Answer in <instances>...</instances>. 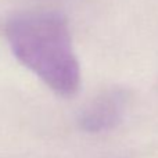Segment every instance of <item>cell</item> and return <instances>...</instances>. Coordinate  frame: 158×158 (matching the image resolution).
Returning a JSON list of instances; mask_svg holds the SVG:
<instances>
[{
	"mask_svg": "<svg viewBox=\"0 0 158 158\" xmlns=\"http://www.w3.org/2000/svg\"><path fill=\"white\" fill-rule=\"evenodd\" d=\"M128 94L121 89H111L97 96L79 117V125L87 132H101L119 123L125 112Z\"/></svg>",
	"mask_w": 158,
	"mask_h": 158,
	"instance_id": "2",
	"label": "cell"
},
{
	"mask_svg": "<svg viewBox=\"0 0 158 158\" xmlns=\"http://www.w3.org/2000/svg\"><path fill=\"white\" fill-rule=\"evenodd\" d=\"M6 36L14 57L63 97L81 87V67L65 17L56 11H25L8 19Z\"/></svg>",
	"mask_w": 158,
	"mask_h": 158,
	"instance_id": "1",
	"label": "cell"
}]
</instances>
